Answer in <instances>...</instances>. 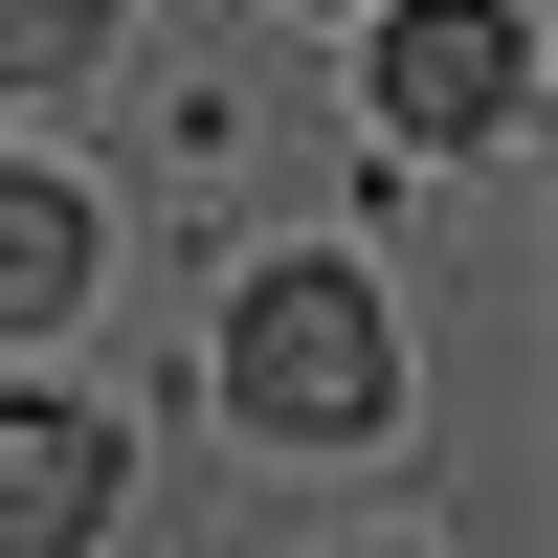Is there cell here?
<instances>
[{"mask_svg": "<svg viewBox=\"0 0 558 558\" xmlns=\"http://www.w3.org/2000/svg\"><path fill=\"white\" fill-rule=\"evenodd\" d=\"M514 89H536L514 0H380V134H402V157H470V134H514Z\"/></svg>", "mask_w": 558, "mask_h": 558, "instance_id": "obj_2", "label": "cell"}, {"mask_svg": "<svg viewBox=\"0 0 558 558\" xmlns=\"http://www.w3.org/2000/svg\"><path fill=\"white\" fill-rule=\"evenodd\" d=\"M112 514V425L89 402H0V558H89Z\"/></svg>", "mask_w": 558, "mask_h": 558, "instance_id": "obj_3", "label": "cell"}, {"mask_svg": "<svg viewBox=\"0 0 558 558\" xmlns=\"http://www.w3.org/2000/svg\"><path fill=\"white\" fill-rule=\"evenodd\" d=\"M89 45H112V0H0V89H68Z\"/></svg>", "mask_w": 558, "mask_h": 558, "instance_id": "obj_5", "label": "cell"}, {"mask_svg": "<svg viewBox=\"0 0 558 558\" xmlns=\"http://www.w3.org/2000/svg\"><path fill=\"white\" fill-rule=\"evenodd\" d=\"M89 313V202L45 157H0V336H68Z\"/></svg>", "mask_w": 558, "mask_h": 558, "instance_id": "obj_4", "label": "cell"}, {"mask_svg": "<svg viewBox=\"0 0 558 558\" xmlns=\"http://www.w3.org/2000/svg\"><path fill=\"white\" fill-rule=\"evenodd\" d=\"M223 402H246L268 447H357L402 402L380 291H357V268H246V291H223Z\"/></svg>", "mask_w": 558, "mask_h": 558, "instance_id": "obj_1", "label": "cell"}]
</instances>
